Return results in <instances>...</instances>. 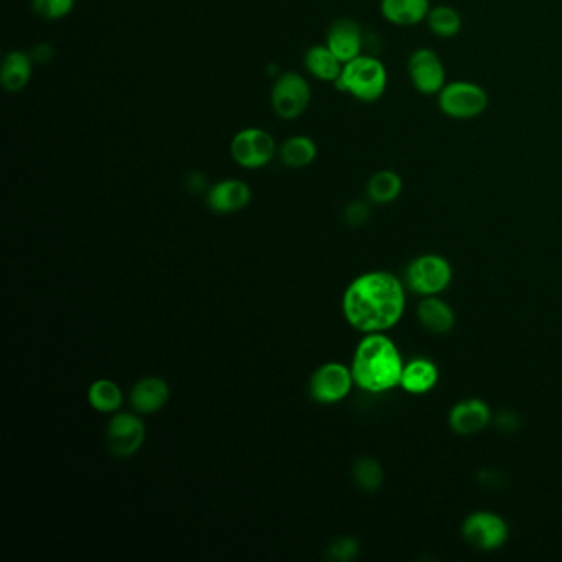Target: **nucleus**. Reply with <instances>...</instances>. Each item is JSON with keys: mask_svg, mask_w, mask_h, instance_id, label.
Segmentation results:
<instances>
[{"mask_svg": "<svg viewBox=\"0 0 562 562\" xmlns=\"http://www.w3.org/2000/svg\"><path fill=\"white\" fill-rule=\"evenodd\" d=\"M439 376H441L439 366L434 361L424 358V356H417L404 363L399 388L413 396H424L436 388Z\"/></svg>", "mask_w": 562, "mask_h": 562, "instance_id": "dca6fc26", "label": "nucleus"}, {"mask_svg": "<svg viewBox=\"0 0 562 562\" xmlns=\"http://www.w3.org/2000/svg\"><path fill=\"white\" fill-rule=\"evenodd\" d=\"M406 291V284L393 272H363L343 292V317L363 335L389 332L404 317Z\"/></svg>", "mask_w": 562, "mask_h": 562, "instance_id": "f257e3e1", "label": "nucleus"}, {"mask_svg": "<svg viewBox=\"0 0 562 562\" xmlns=\"http://www.w3.org/2000/svg\"><path fill=\"white\" fill-rule=\"evenodd\" d=\"M370 218V208L363 202H353L345 208V221L348 225L361 226L365 225Z\"/></svg>", "mask_w": 562, "mask_h": 562, "instance_id": "cd10ccee", "label": "nucleus"}, {"mask_svg": "<svg viewBox=\"0 0 562 562\" xmlns=\"http://www.w3.org/2000/svg\"><path fill=\"white\" fill-rule=\"evenodd\" d=\"M403 355L386 333H366L355 348L352 368L355 385L366 393H388L399 388Z\"/></svg>", "mask_w": 562, "mask_h": 562, "instance_id": "f03ea898", "label": "nucleus"}, {"mask_svg": "<svg viewBox=\"0 0 562 562\" xmlns=\"http://www.w3.org/2000/svg\"><path fill=\"white\" fill-rule=\"evenodd\" d=\"M417 320L424 330L434 335L452 332L457 324L454 309L439 296L422 297L419 300Z\"/></svg>", "mask_w": 562, "mask_h": 562, "instance_id": "f3484780", "label": "nucleus"}, {"mask_svg": "<svg viewBox=\"0 0 562 562\" xmlns=\"http://www.w3.org/2000/svg\"><path fill=\"white\" fill-rule=\"evenodd\" d=\"M32 9L45 20H61L75 9V0H32Z\"/></svg>", "mask_w": 562, "mask_h": 562, "instance_id": "a878e982", "label": "nucleus"}, {"mask_svg": "<svg viewBox=\"0 0 562 562\" xmlns=\"http://www.w3.org/2000/svg\"><path fill=\"white\" fill-rule=\"evenodd\" d=\"M33 60L20 50L7 53L0 68V83L7 93H19L32 80Z\"/></svg>", "mask_w": 562, "mask_h": 562, "instance_id": "6ab92c4d", "label": "nucleus"}, {"mask_svg": "<svg viewBox=\"0 0 562 562\" xmlns=\"http://www.w3.org/2000/svg\"><path fill=\"white\" fill-rule=\"evenodd\" d=\"M146 424L137 414L116 413L106 431L108 449L114 457L127 459L136 455L146 442Z\"/></svg>", "mask_w": 562, "mask_h": 562, "instance_id": "9d476101", "label": "nucleus"}, {"mask_svg": "<svg viewBox=\"0 0 562 562\" xmlns=\"http://www.w3.org/2000/svg\"><path fill=\"white\" fill-rule=\"evenodd\" d=\"M88 404L101 414H116L124 403V393L116 381L99 378L88 388Z\"/></svg>", "mask_w": 562, "mask_h": 562, "instance_id": "412c9836", "label": "nucleus"}, {"mask_svg": "<svg viewBox=\"0 0 562 562\" xmlns=\"http://www.w3.org/2000/svg\"><path fill=\"white\" fill-rule=\"evenodd\" d=\"M497 426L502 429V431H516L518 426H520V419L513 413H508V411H503V413L498 414Z\"/></svg>", "mask_w": 562, "mask_h": 562, "instance_id": "c85d7f7f", "label": "nucleus"}, {"mask_svg": "<svg viewBox=\"0 0 562 562\" xmlns=\"http://www.w3.org/2000/svg\"><path fill=\"white\" fill-rule=\"evenodd\" d=\"M358 551H360V544L355 538H350V536H342V538L335 539L330 548H328V556L333 559V561L348 562L353 561V559L358 556Z\"/></svg>", "mask_w": 562, "mask_h": 562, "instance_id": "bb28decb", "label": "nucleus"}, {"mask_svg": "<svg viewBox=\"0 0 562 562\" xmlns=\"http://www.w3.org/2000/svg\"><path fill=\"white\" fill-rule=\"evenodd\" d=\"M403 193V178L394 170H378L366 183V195L375 205H389L396 202Z\"/></svg>", "mask_w": 562, "mask_h": 562, "instance_id": "4be33fe9", "label": "nucleus"}, {"mask_svg": "<svg viewBox=\"0 0 562 562\" xmlns=\"http://www.w3.org/2000/svg\"><path fill=\"white\" fill-rule=\"evenodd\" d=\"M305 70L320 81L337 83L342 75L343 63L327 45L310 47L304 55Z\"/></svg>", "mask_w": 562, "mask_h": 562, "instance_id": "aec40b11", "label": "nucleus"}, {"mask_svg": "<svg viewBox=\"0 0 562 562\" xmlns=\"http://www.w3.org/2000/svg\"><path fill=\"white\" fill-rule=\"evenodd\" d=\"M454 279V269L449 259L441 254L426 253L411 259L404 272V284L417 296H441Z\"/></svg>", "mask_w": 562, "mask_h": 562, "instance_id": "20e7f679", "label": "nucleus"}, {"mask_svg": "<svg viewBox=\"0 0 562 562\" xmlns=\"http://www.w3.org/2000/svg\"><path fill=\"white\" fill-rule=\"evenodd\" d=\"M319 154V147L314 139L309 136L289 137L281 147H279V159L282 164L289 169H304L314 164Z\"/></svg>", "mask_w": 562, "mask_h": 562, "instance_id": "5701e85b", "label": "nucleus"}, {"mask_svg": "<svg viewBox=\"0 0 562 562\" xmlns=\"http://www.w3.org/2000/svg\"><path fill=\"white\" fill-rule=\"evenodd\" d=\"M355 385L352 368L340 361H328L312 373L309 380L310 398L319 404H337L348 398Z\"/></svg>", "mask_w": 562, "mask_h": 562, "instance_id": "6e6552de", "label": "nucleus"}, {"mask_svg": "<svg viewBox=\"0 0 562 562\" xmlns=\"http://www.w3.org/2000/svg\"><path fill=\"white\" fill-rule=\"evenodd\" d=\"M325 45L345 65L348 61L355 60L356 57L363 55V45H365L363 30H361L360 24L355 22V20H335L330 25V29H328Z\"/></svg>", "mask_w": 562, "mask_h": 562, "instance_id": "4468645a", "label": "nucleus"}, {"mask_svg": "<svg viewBox=\"0 0 562 562\" xmlns=\"http://www.w3.org/2000/svg\"><path fill=\"white\" fill-rule=\"evenodd\" d=\"M437 106L447 118L470 121L487 111L488 94L474 81H450L437 94Z\"/></svg>", "mask_w": 562, "mask_h": 562, "instance_id": "39448f33", "label": "nucleus"}, {"mask_svg": "<svg viewBox=\"0 0 562 562\" xmlns=\"http://www.w3.org/2000/svg\"><path fill=\"white\" fill-rule=\"evenodd\" d=\"M335 85L361 103H375L383 98L388 88V70L380 58L360 55L343 65L342 75Z\"/></svg>", "mask_w": 562, "mask_h": 562, "instance_id": "7ed1b4c3", "label": "nucleus"}, {"mask_svg": "<svg viewBox=\"0 0 562 562\" xmlns=\"http://www.w3.org/2000/svg\"><path fill=\"white\" fill-rule=\"evenodd\" d=\"M129 398L137 414L159 413L169 403L170 386L159 376H146L134 383Z\"/></svg>", "mask_w": 562, "mask_h": 562, "instance_id": "2eb2a0df", "label": "nucleus"}, {"mask_svg": "<svg viewBox=\"0 0 562 562\" xmlns=\"http://www.w3.org/2000/svg\"><path fill=\"white\" fill-rule=\"evenodd\" d=\"M462 538L465 543H469L472 548L490 553L503 548L506 541L510 538V526L505 518L488 510H478L470 513L460 528Z\"/></svg>", "mask_w": 562, "mask_h": 562, "instance_id": "423d86ee", "label": "nucleus"}, {"mask_svg": "<svg viewBox=\"0 0 562 562\" xmlns=\"http://www.w3.org/2000/svg\"><path fill=\"white\" fill-rule=\"evenodd\" d=\"M492 419V409L483 399L467 398L452 406L447 421L454 434L469 437L485 431Z\"/></svg>", "mask_w": 562, "mask_h": 562, "instance_id": "f8f14e48", "label": "nucleus"}, {"mask_svg": "<svg viewBox=\"0 0 562 562\" xmlns=\"http://www.w3.org/2000/svg\"><path fill=\"white\" fill-rule=\"evenodd\" d=\"M431 0H381L383 19L396 27H414L426 22Z\"/></svg>", "mask_w": 562, "mask_h": 562, "instance_id": "a211bd4d", "label": "nucleus"}, {"mask_svg": "<svg viewBox=\"0 0 562 562\" xmlns=\"http://www.w3.org/2000/svg\"><path fill=\"white\" fill-rule=\"evenodd\" d=\"M426 24L436 37L452 38L462 29V17L450 5H436L427 15Z\"/></svg>", "mask_w": 562, "mask_h": 562, "instance_id": "b1692460", "label": "nucleus"}, {"mask_svg": "<svg viewBox=\"0 0 562 562\" xmlns=\"http://www.w3.org/2000/svg\"><path fill=\"white\" fill-rule=\"evenodd\" d=\"M230 152L239 167L258 170L271 164L277 146L274 137L261 127H246L231 139Z\"/></svg>", "mask_w": 562, "mask_h": 562, "instance_id": "0eeeda50", "label": "nucleus"}, {"mask_svg": "<svg viewBox=\"0 0 562 562\" xmlns=\"http://www.w3.org/2000/svg\"><path fill=\"white\" fill-rule=\"evenodd\" d=\"M408 76L417 93L437 96L447 83L444 61L432 48H417L408 60Z\"/></svg>", "mask_w": 562, "mask_h": 562, "instance_id": "9b49d317", "label": "nucleus"}, {"mask_svg": "<svg viewBox=\"0 0 562 562\" xmlns=\"http://www.w3.org/2000/svg\"><path fill=\"white\" fill-rule=\"evenodd\" d=\"M253 193L248 183L238 178H226L211 185L207 193V205L218 215H233L251 203Z\"/></svg>", "mask_w": 562, "mask_h": 562, "instance_id": "ddd939ff", "label": "nucleus"}, {"mask_svg": "<svg viewBox=\"0 0 562 562\" xmlns=\"http://www.w3.org/2000/svg\"><path fill=\"white\" fill-rule=\"evenodd\" d=\"M353 478L356 485L363 488L365 492H375L381 487L385 474L378 460L373 457H360L353 467Z\"/></svg>", "mask_w": 562, "mask_h": 562, "instance_id": "393cba45", "label": "nucleus"}, {"mask_svg": "<svg viewBox=\"0 0 562 562\" xmlns=\"http://www.w3.org/2000/svg\"><path fill=\"white\" fill-rule=\"evenodd\" d=\"M310 85L296 71H286L272 85L271 106L277 118L292 121L302 116L310 104Z\"/></svg>", "mask_w": 562, "mask_h": 562, "instance_id": "1a4fd4ad", "label": "nucleus"}]
</instances>
